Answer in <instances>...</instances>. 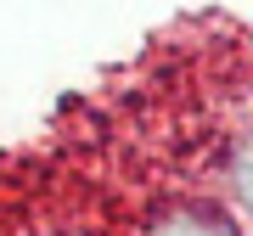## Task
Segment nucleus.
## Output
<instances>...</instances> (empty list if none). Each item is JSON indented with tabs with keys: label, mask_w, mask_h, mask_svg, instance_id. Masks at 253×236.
Here are the masks:
<instances>
[{
	"label": "nucleus",
	"mask_w": 253,
	"mask_h": 236,
	"mask_svg": "<svg viewBox=\"0 0 253 236\" xmlns=\"http://www.w3.org/2000/svg\"><path fill=\"white\" fill-rule=\"evenodd\" d=\"M231 191H236V202L253 214V129L236 141V152H231Z\"/></svg>",
	"instance_id": "2"
},
{
	"label": "nucleus",
	"mask_w": 253,
	"mask_h": 236,
	"mask_svg": "<svg viewBox=\"0 0 253 236\" xmlns=\"http://www.w3.org/2000/svg\"><path fill=\"white\" fill-rule=\"evenodd\" d=\"M152 236H231L219 219H208V214H163Z\"/></svg>",
	"instance_id": "1"
}]
</instances>
